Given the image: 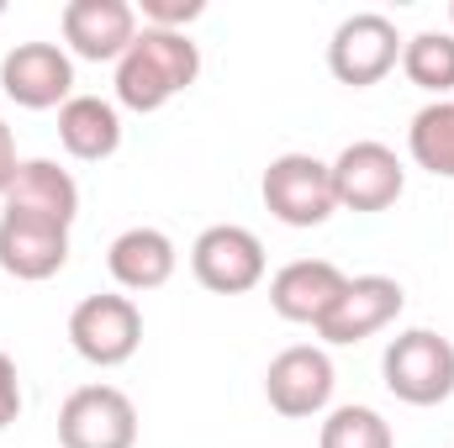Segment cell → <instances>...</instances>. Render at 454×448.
Segmentation results:
<instances>
[{"instance_id":"cell-1","label":"cell","mask_w":454,"mask_h":448,"mask_svg":"<svg viewBox=\"0 0 454 448\" xmlns=\"http://www.w3.org/2000/svg\"><path fill=\"white\" fill-rule=\"evenodd\" d=\"M201 80V48L185 32H164V27H137L132 48L116 58V106L137 116L164 112L175 96H185Z\"/></svg>"},{"instance_id":"cell-2","label":"cell","mask_w":454,"mask_h":448,"mask_svg":"<svg viewBox=\"0 0 454 448\" xmlns=\"http://www.w3.org/2000/svg\"><path fill=\"white\" fill-rule=\"evenodd\" d=\"M380 380L407 406H444L454 396V343L434 328H407L386 343Z\"/></svg>"},{"instance_id":"cell-3","label":"cell","mask_w":454,"mask_h":448,"mask_svg":"<svg viewBox=\"0 0 454 448\" xmlns=\"http://www.w3.org/2000/svg\"><path fill=\"white\" fill-rule=\"evenodd\" d=\"M259 196H264V212L286 227H323L339 212L333 169L317 153H280V158H270V169L259 180Z\"/></svg>"},{"instance_id":"cell-4","label":"cell","mask_w":454,"mask_h":448,"mask_svg":"<svg viewBox=\"0 0 454 448\" xmlns=\"http://www.w3.org/2000/svg\"><path fill=\"white\" fill-rule=\"evenodd\" d=\"M402 42L407 37L396 32L391 16L354 11V16H343L339 27H333V37H328V69H333L339 85L370 90V85H380L402 64Z\"/></svg>"},{"instance_id":"cell-5","label":"cell","mask_w":454,"mask_h":448,"mask_svg":"<svg viewBox=\"0 0 454 448\" xmlns=\"http://www.w3.org/2000/svg\"><path fill=\"white\" fill-rule=\"evenodd\" d=\"M333 385H339L333 359H328V348H317V343H291V348H280V353L270 359V369H264V401H270L280 417H291V422L328 417V412H333Z\"/></svg>"},{"instance_id":"cell-6","label":"cell","mask_w":454,"mask_h":448,"mask_svg":"<svg viewBox=\"0 0 454 448\" xmlns=\"http://www.w3.org/2000/svg\"><path fill=\"white\" fill-rule=\"evenodd\" d=\"M69 343L85 364L96 369H116L127 364L137 348H143V312L132 296H116V290H101V296H85L74 312H69Z\"/></svg>"},{"instance_id":"cell-7","label":"cell","mask_w":454,"mask_h":448,"mask_svg":"<svg viewBox=\"0 0 454 448\" xmlns=\"http://www.w3.org/2000/svg\"><path fill=\"white\" fill-rule=\"evenodd\" d=\"M328 169H333L339 212H364V217H370V212L396 206L402 190H407V169H402L396 148H386V143H375V137L348 143Z\"/></svg>"},{"instance_id":"cell-8","label":"cell","mask_w":454,"mask_h":448,"mask_svg":"<svg viewBox=\"0 0 454 448\" xmlns=\"http://www.w3.org/2000/svg\"><path fill=\"white\" fill-rule=\"evenodd\" d=\"M264 269H270V259H264L259 232H248V227H238V222L207 227L191 243V274L212 296H243V290L264 285Z\"/></svg>"},{"instance_id":"cell-9","label":"cell","mask_w":454,"mask_h":448,"mask_svg":"<svg viewBox=\"0 0 454 448\" xmlns=\"http://www.w3.org/2000/svg\"><path fill=\"white\" fill-rule=\"evenodd\" d=\"M64 448H137V406L116 385H80L59 406Z\"/></svg>"},{"instance_id":"cell-10","label":"cell","mask_w":454,"mask_h":448,"mask_svg":"<svg viewBox=\"0 0 454 448\" xmlns=\"http://www.w3.org/2000/svg\"><path fill=\"white\" fill-rule=\"evenodd\" d=\"M402 306H407L402 280H391V274H348V285L339 290L333 312L317 322V337L328 348H354L364 337L386 333L402 317Z\"/></svg>"},{"instance_id":"cell-11","label":"cell","mask_w":454,"mask_h":448,"mask_svg":"<svg viewBox=\"0 0 454 448\" xmlns=\"http://www.w3.org/2000/svg\"><path fill=\"white\" fill-rule=\"evenodd\" d=\"M0 90L21 112H53L74 101V58L59 42H16L0 58Z\"/></svg>"},{"instance_id":"cell-12","label":"cell","mask_w":454,"mask_h":448,"mask_svg":"<svg viewBox=\"0 0 454 448\" xmlns=\"http://www.w3.org/2000/svg\"><path fill=\"white\" fill-rule=\"evenodd\" d=\"M64 53L85 64H116L137 37V5L127 0H69L64 16Z\"/></svg>"},{"instance_id":"cell-13","label":"cell","mask_w":454,"mask_h":448,"mask_svg":"<svg viewBox=\"0 0 454 448\" xmlns=\"http://www.w3.org/2000/svg\"><path fill=\"white\" fill-rule=\"evenodd\" d=\"M69 264V227L27 212H0V269L11 280H53Z\"/></svg>"},{"instance_id":"cell-14","label":"cell","mask_w":454,"mask_h":448,"mask_svg":"<svg viewBox=\"0 0 454 448\" xmlns=\"http://www.w3.org/2000/svg\"><path fill=\"white\" fill-rule=\"evenodd\" d=\"M343 285H348V274L333 259H291L270 280V306H275V317H286L296 328H317L333 312Z\"/></svg>"},{"instance_id":"cell-15","label":"cell","mask_w":454,"mask_h":448,"mask_svg":"<svg viewBox=\"0 0 454 448\" xmlns=\"http://www.w3.org/2000/svg\"><path fill=\"white\" fill-rule=\"evenodd\" d=\"M175 264H180V248L159 227H127V232H116L112 248H106V269H112V280L127 296H148V290L169 285Z\"/></svg>"},{"instance_id":"cell-16","label":"cell","mask_w":454,"mask_h":448,"mask_svg":"<svg viewBox=\"0 0 454 448\" xmlns=\"http://www.w3.org/2000/svg\"><path fill=\"white\" fill-rule=\"evenodd\" d=\"M0 212H27V217H48L59 227H74V217H80V185L53 158H21Z\"/></svg>"},{"instance_id":"cell-17","label":"cell","mask_w":454,"mask_h":448,"mask_svg":"<svg viewBox=\"0 0 454 448\" xmlns=\"http://www.w3.org/2000/svg\"><path fill=\"white\" fill-rule=\"evenodd\" d=\"M59 143L80 164H106L121 148V112L101 96H74L59 106Z\"/></svg>"},{"instance_id":"cell-18","label":"cell","mask_w":454,"mask_h":448,"mask_svg":"<svg viewBox=\"0 0 454 448\" xmlns=\"http://www.w3.org/2000/svg\"><path fill=\"white\" fill-rule=\"evenodd\" d=\"M407 153L418 169L454 180V101H428L407 127Z\"/></svg>"},{"instance_id":"cell-19","label":"cell","mask_w":454,"mask_h":448,"mask_svg":"<svg viewBox=\"0 0 454 448\" xmlns=\"http://www.w3.org/2000/svg\"><path fill=\"white\" fill-rule=\"evenodd\" d=\"M402 74L434 101L454 96V32H418L402 42Z\"/></svg>"},{"instance_id":"cell-20","label":"cell","mask_w":454,"mask_h":448,"mask_svg":"<svg viewBox=\"0 0 454 448\" xmlns=\"http://www.w3.org/2000/svg\"><path fill=\"white\" fill-rule=\"evenodd\" d=\"M317 448H396V433L375 406H333L317 428Z\"/></svg>"},{"instance_id":"cell-21","label":"cell","mask_w":454,"mask_h":448,"mask_svg":"<svg viewBox=\"0 0 454 448\" xmlns=\"http://www.w3.org/2000/svg\"><path fill=\"white\" fill-rule=\"evenodd\" d=\"M201 11H207L201 0H137L143 27H164V32H185Z\"/></svg>"},{"instance_id":"cell-22","label":"cell","mask_w":454,"mask_h":448,"mask_svg":"<svg viewBox=\"0 0 454 448\" xmlns=\"http://www.w3.org/2000/svg\"><path fill=\"white\" fill-rule=\"evenodd\" d=\"M21 417V375H16V359L0 348V433Z\"/></svg>"},{"instance_id":"cell-23","label":"cell","mask_w":454,"mask_h":448,"mask_svg":"<svg viewBox=\"0 0 454 448\" xmlns=\"http://www.w3.org/2000/svg\"><path fill=\"white\" fill-rule=\"evenodd\" d=\"M16 169H21V158H16V137H11V127H5V116H0V201H5Z\"/></svg>"},{"instance_id":"cell-24","label":"cell","mask_w":454,"mask_h":448,"mask_svg":"<svg viewBox=\"0 0 454 448\" xmlns=\"http://www.w3.org/2000/svg\"><path fill=\"white\" fill-rule=\"evenodd\" d=\"M450 21H454V5H450Z\"/></svg>"},{"instance_id":"cell-25","label":"cell","mask_w":454,"mask_h":448,"mask_svg":"<svg viewBox=\"0 0 454 448\" xmlns=\"http://www.w3.org/2000/svg\"><path fill=\"white\" fill-rule=\"evenodd\" d=\"M0 11H5V5H0Z\"/></svg>"}]
</instances>
